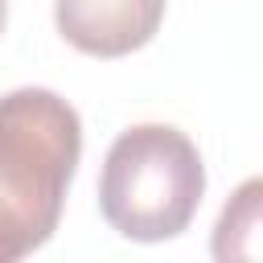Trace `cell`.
I'll list each match as a JSON object with an SVG mask.
<instances>
[{
    "label": "cell",
    "instance_id": "cell-5",
    "mask_svg": "<svg viewBox=\"0 0 263 263\" xmlns=\"http://www.w3.org/2000/svg\"><path fill=\"white\" fill-rule=\"evenodd\" d=\"M4 25H8V0H0V33H4Z\"/></svg>",
    "mask_w": 263,
    "mask_h": 263
},
{
    "label": "cell",
    "instance_id": "cell-2",
    "mask_svg": "<svg viewBox=\"0 0 263 263\" xmlns=\"http://www.w3.org/2000/svg\"><path fill=\"white\" fill-rule=\"evenodd\" d=\"M205 193L197 144L168 123H136L115 136L99 173V210L132 242L177 238Z\"/></svg>",
    "mask_w": 263,
    "mask_h": 263
},
{
    "label": "cell",
    "instance_id": "cell-1",
    "mask_svg": "<svg viewBox=\"0 0 263 263\" xmlns=\"http://www.w3.org/2000/svg\"><path fill=\"white\" fill-rule=\"evenodd\" d=\"M82 156L78 111L45 90L0 95V263L33 255L62 218Z\"/></svg>",
    "mask_w": 263,
    "mask_h": 263
},
{
    "label": "cell",
    "instance_id": "cell-3",
    "mask_svg": "<svg viewBox=\"0 0 263 263\" xmlns=\"http://www.w3.org/2000/svg\"><path fill=\"white\" fill-rule=\"evenodd\" d=\"M164 21V0H53L58 33L90 58H127L144 49Z\"/></svg>",
    "mask_w": 263,
    "mask_h": 263
},
{
    "label": "cell",
    "instance_id": "cell-4",
    "mask_svg": "<svg viewBox=\"0 0 263 263\" xmlns=\"http://www.w3.org/2000/svg\"><path fill=\"white\" fill-rule=\"evenodd\" d=\"M259 230H263V185L251 177L238 185V193L226 201L218 226H214V259H255L259 255Z\"/></svg>",
    "mask_w": 263,
    "mask_h": 263
}]
</instances>
